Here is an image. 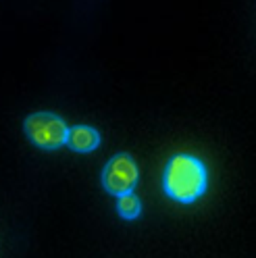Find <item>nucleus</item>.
<instances>
[{"mask_svg": "<svg viewBox=\"0 0 256 258\" xmlns=\"http://www.w3.org/2000/svg\"><path fill=\"white\" fill-rule=\"evenodd\" d=\"M209 173L200 158L191 154H175L163 173L165 194L181 204H191L206 194Z\"/></svg>", "mask_w": 256, "mask_h": 258, "instance_id": "f257e3e1", "label": "nucleus"}, {"mask_svg": "<svg viewBox=\"0 0 256 258\" xmlns=\"http://www.w3.org/2000/svg\"><path fill=\"white\" fill-rule=\"evenodd\" d=\"M23 129L29 142L36 144L38 148L58 150L60 146H65L69 127L58 115H52V112H34L25 119Z\"/></svg>", "mask_w": 256, "mask_h": 258, "instance_id": "f03ea898", "label": "nucleus"}, {"mask_svg": "<svg viewBox=\"0 0 256 258\" xmlns=\"http://www.w3.org/2000/svg\"><path fill=\"white\" fill-rule=\"evenodd\" d=\"M138 177L140 173L136 160L127 152H119L102 169V187L113 196H121V194L134 191L138 185Z\"/></svg>", "mask_w": 256, "mask_h": 258, "instance_id": "7ed1b4c3", "label": "nucleus"}, {"mask_svg": "<svg viewBox=\"0 0 256 258\" xmlns=\"http://www.w3.org/2000/svg\"><path fill=\"white\" fill-rule=\"evenodd\" d=\"M65 144L73 152L88 154V152H94L100 146V134L90 125H75V127L67 129Z\"/></svg>", "mask_w": 256, "mask_h": 258, "instance_id": "20e7f679", "label": "nucleus"}, {"mask_svg": "<svg viewBox=\"0 0 256 258\" xmlns=\"http://www.w3.org/2000/svg\"><path fill=\"white\" fill-rule=\"evenodd\" d=\"M119 202H117V213L125 219V221H134L140 217L142 213V202L140 198L136 196L134 191H127V194H121V196H117Z\"/></svg>", "mask_w": 256, "mask_h": 258, "instance_id": "39448f33", "label": "nucleus"}]
</instances>
